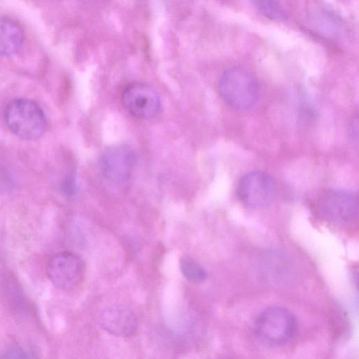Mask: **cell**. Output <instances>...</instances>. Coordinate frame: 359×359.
Here are the masks:
<instances>
[{
	"label": "cell",
	"mask_w": 359,
	"mask_h": 359,
	"mask_svg": "<svg viewBox=\"0 0 359 359\" xmlns=\"http://www.w3.org/2000/svg\"><path fill=\"white\" fill-rule=\"evenodd\" d=\"M218 90L229 106L246 110L257 102L259 90L258 82L251 72L241 67H231L219 76Z\"/></svg>",
	"instance_id": "cell-1"
},
{
	"label": "cell",
	"mask_w": 359,
	"mask_h": 359,
	"mask_svg": "<svg viewBox=\"0 0 359 359\" xmlns=\"http://www.w3.org/2000/svg\"><path fill=\"white\" fill-rule=\"evenodd\" d=\"M296 327V319L290 311L280 306H270L258 316L255 330L262 342L278 346L290 341Z\"/></svg>",
	"instance_id": "cell-3"
},
{
	"label": "cell",
	"mask_w": 359,
	"mask_h": 359,
	"mask_svg": "<svg viewBox=\"0 0 359 359\" xmlns=\"http://www.w3.org/2000/svg\"><path fill=\"white\" fill-rule=\"evenodd\" d=\"M180 266L184 277L193 283H201L207 278V273L204 268L190 257L181 258Z\"/></svg>",
	"instance_id": "cell-11"
},
{
	"label": "cell",
	"mask_w": 359,
	"mask_h": 359,
	"mask_svg": "<svg viewBox=\"0 0 359 359\" xmlns=\"http://www.w3.org/2000/svg\"><path fill=\"white\" fill-rule=\"evenodd\" d=\"M121 102L131 115L140 119L155 117L161 107L158 93L153 88L142 83L128 85L122 92Z\"/></svg>",
	"instance_id": "cell-8"
},
{
	"label": "cell",
	"mask_w": 359,
	"mask_h": 359,
	"mask_svg": "<svg viewBox=\"0 0 359 359\" xmlns=\"http://www.w3.org/2000/svg\"><path fill=\"white\" fill-rule=\"evenodd\" d=\"M102 327L110 334L117 337H129L137 328V319L129 309L113 306L102 311L100 314Z\"/></svg>",
	"instance_id": "cell-9"
},
{
	"label": "cell",
	"mask_w": 359,
	"mask_h": 359,
	"mask_svg": "<svg viewBox=\"0 0 359 359\" xmlns=\"http://www.w3.org/2000/svg\"><path fill=\"white\" fill-rule=\"evenodd\" d=\"M358 117L355 116L351 121L348 128V132L350 137L356 142L358 141Z\"/></svg>",
	"instance_id": "cell-15"
},
{
	"label": "cell",
	"mask_w": 359,
	"mask_h": 359,
	"mask_svg": "<svg viewBox=\"0 0 359 359\" xmlns=\"http://www.w3.org/2000/svg\"><path fill=\"white\" fill-rule=\"evenodd\" d=\"M84 269L83 262L78 255L65 251L55 254L48 261L46 273L55 287L69 290L81 281Z\"/></svg>",
	"instance_id": "cell-6"
},
{
	"label": "cell",
	"mask_w": 359,
	"mask_h": 359,
	"mask_svg": "<svg viewBox=\"0 0 359 359\" xmlns=\"http://www.w3.org/2000/svg\"><path fill=\"white\" fill-rule=\"evenodd\" d=\"M5 119L12 133L23 140L39 139L46 130L43 111L30 100L20 98L11 102L6 109Z\"/></svg>",
	"instance_id": "cell-2"
},
{
	"label": "cell",
	"mask_w": 359,
	"mask_h": 359,
	"mask_svg": "<svg viewBox=\"0 0 359 359\" xmlns=\"http://www.w3.org/2000/svg\"><path fill=\"white\" fill-rule=\"evenodd\" d=\"M23 40L20 25L12 19L0 16V55H11L18 52Z\"/></svg>",
	"instance_id": "cell-10"
},
{
	"label": "cell",
	"mask_w": 359,
	"mask_h": 359,
	"mask_svg": "<svg viewBox=\"0 0 359 359\" xmlns=\"http://www.w3.org/2000/svg\"><path fill=\"white\" fill-rule=\"evenodd\" d=\"M254 7L263 15L274 20H283L286 12L280 2L276 1H252Z\"/></svg>",
	"instance_id": "cell-12"
},
{
	"label": "cell",
	"mask_w": 359,
	"mask_h": 359,
	"mask_svg": "<svg viewBox=\"0 0 359 359\" xmlns=\"http://www.w3.org/2000/svg\"><path fill=\"white\" fill-rule=\"evenodd\" d=\"M275 189L274 180L271 175L262 170H253L241 178L237 193L245 205L257 209L271 203Z\"/></svg>",
	"instance_id": "cell-5"
},
{
	"label": "cell",
	"mask_w": 359,
	"mask_h": 359,
	"mask_svg": "<svg viewBox=\"0 0 359 359\" xmlns=\"http://www.w3.org/2000/svg\"><path fill=\"white\" fill-rule=\"evenodd\" d=\"M358 197L353 191L330 189L321 196L318 208L321 216L334 224H348L358 216Z\"/></svg>",
	"instance_id": "cell-4"
},
{
	"label": "cell",
	"mask_w": 359,
	"mask_h": 359,
	"mask_svg": "<svg viewBox=\"0 0 359 359\" xmlns=\"http://www.w3.org/2000/svg\"><path fill=\"white\" fill-rule=\"evenodd\" d=\"M0 359H34L32 353L22 346H13L7 349Z\"/></svg>",
	"instance_id": "cell-13"
},
{
	"label": "cell",
	"mask_w": 359,
	"mask_h": 359,
	"mask_svg": "<svg viewBox=\"0 0 359 359\" xmlns=\"http://www.w3.org/2000/svg\"><path fill=\"white\" fill-rule=\"evenodd\" d=\"M135 162L134 151L124 144L107 147L99 158L102 173L108 180L116 184L125 183L130 179Z\"/></svg>",
	"instance_id": "cell-7"
},
{
	"label": "cell",
	"mask_w": 359,
	"mask_h": 359,
	"mask_svg": "<svg viewBox=\"0 0 359 359\" xmlns=\"http://www.w3.org/2000/svg\"><path fill=\"white\" fill-rule=\"evenodd\" d=\"M62 189L67 196H70L75 194L76 183L73 175L70 174L66 176L62 184Z\"/></svg>",
	"instance_id": "cell-14"
}]
</instances>
